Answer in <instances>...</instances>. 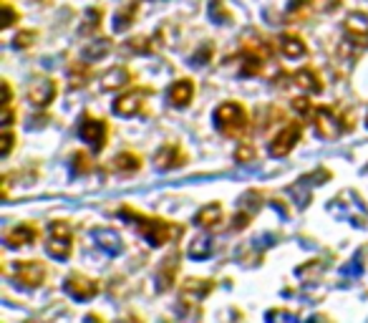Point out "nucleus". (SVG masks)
<instances>
[{"label":"nucleus","mask_w":368,"mask_h":323,"mask_svg":"<svg viewBox=\"0 0 368 323\" xmlns=\"http://www.w3.org/2000/svg\"><path fill=\"white\" fill-rule=\"evenodd\" d=\"M152 96V88L144 86V88H132V91H126V94H121L114 101V114L116 117H136L141 109H144V104H147V99Z\"/></svg>","instance_id":"nucleus-9"},{"label":"nucleus","mask_w":368,"mask_h":323,"mask_svg":"<svg viewBox=\"0 0 368 323\" xmlns=\"http://www.w3.org/2000/svg\"><path fill=\"white\" fill-rule=\"evenodd\" d=\"M89 63L86 61H81V63H76V66H71V71H68V81H71V86L79 88V86H86V81H89Z\"/></svg>","instance_id":"nucleus-29"},{"label":"nucleus","mask_w":368,"mask_h":323,"mask_svg":"<svg viewBox=\"0 0 368 323\" xmlns=\"http://www.w3.org/2000/svg\"><path fill=\"white\" fill-rule=\"evenodd\" d=\"M119 217L124 222H129L152 248H162L172 237L184 235V228H179L174 222L164 220V217H154V215H147V213H136L132 207H121V210H119Z\"/></svg>","instance_id":"nucleus-1"},{"label":"nucleus","mask_w":368,"mask_h":323,"mask_svg":"<svg viewBox=\"0 0 368 323\" xmlns=\"http://www.w3.org/2000/svg\"><path fill=\"white\" fill-rule=\"evenodd\" d=\"M136 13H139V3H136V0L129 3L126 8H121L116 13V18H114V30H116V33H124V30L132 28L134 21H136Z\"/></svg>","instance_id":"nucleus-26"},{"label":"nucleus","mask_w":368,"mask_h":323,"mask_svg":"<svg viewBox=\"0 0 368 323\" xmlns=\"http://www.w3.org/2000/svg\"><path fill=\"white\" fill-rule=\"evenodd\" d=\"M222 220H225V210H222L220 202H209V205H205L194 215V225L205 230H214Z\"/></svg>","instance_id":"nucleus-20"},{"label":"nucleus","mask_w":368,"mask_h":323,"mask_svg":"<svg viewBox=\"0 0 368 323\" xmlns=\"http://www.w3.org/2000/svg\"><path fill=\"white\" fill-rule=\"evenodd\" d=\"M343 33H346V38L351 43L368 48V15L361 13V10L348 13L346 21H343Z\"/></svg>","instance_id":"nucleus-12"},{"label":"nucleus","mask_w":368,"mask_h":323,"mask_svg":"<svg viewBox=\"0 0 368 323\" xmlns=\"http://www.w3.org/2000/svg\"><path fill=\"white\" fill-rule=\"evenodd\" d=\"M293 84L303 88V94H323V81L313 68H300L293 74Z\"/></svg>","instance_id":"nucleus-22"},{"label":"nucleus","mask_w":368,"mask_h":323,"mask_svg":"<svg viewBox=\"0 0 368 323\" xmlns=\"http://www.w3.org/2000/svg\"><path fill=\"white\" fill-rule=\"evenodd\" d=\"M8 275L18 283V286L23 288H38L45 283V275H48V271H45L43 263H38V260H15L10 268H8Z\"/></svg>","instance_id":"nucleus-6"},{"label":"nucleus","mask_w":368,"mask_h":323,"mask_svg":"<svg viewBox=\"0 0 368 323\" xmlns=\"http://www.w3.org/2000/svg\"><path fill=\"white\" fill-rule=\"evenodd\" d=\"M63 291H66L74 301H91V298H96L99 295V291H101V286H99V280L94 278H86V275H79V273H74V275H68L66 283H63Z\"/></svg>","instance_id":"nucleus-10"},{"label":"nucleus","mask_w":368,"mask_h":323,"mask_svg":"<svg viewBox=\"0 0 368 323\" xmlns=\"http://www.w3.org/2000/svg\"><path fill=\"white\" fill-rule=\"evenodd\" d=\"M94 240L96 245L106 253V255L111 257H116L124 253V240H121V235H119L116 230H111V228H96L94 230Z\"/></svg>","instance_id":"nucleus-17"},{"label":"nucleus","mask_w":368,"mask_h":323,"mask_svg":"<svg viewBox=\"0 0 368 323\" xmlns=\"http://www.w3.org/2000/svg\"><path fill=\"white\" fill-rule=\"evenodd\" d=\"M101 21H103L101 8H89L86 15H83V23H81V28H79V33H81V36H91V33H96V30L101 28Z\"/></svg>","instance_id":"nucleus-27"},{"label":"nucleus","mask_w":368,"mask_h":323,"mask_svg":"<svg viewBox=\"0 0 368 323\" xmlns=\"http://www.w3.org/2000/svg\"><path fill=\"white\" fill-rule=\"evenodd\" d=\"M209 18L214 23H232V13L227 10L225 0H209Z\"/></svg>","instance_id":"nucleus-30"},{"label":"nucleus","mask_w":368,"mask_h":323,"mask_svg":"<svg viewBox=\"0 0 368 323\" xmlns=\"http://www.w3.org/2000/svg\"><path fill=\"white\" fill-rule=\"evenodd\" d=\"M132 84V71L126 66H114L101 76V91H119Z\"/></svg>","instance_id":"nucleus-21"},{"label":"nucleus","mask_w":368,"mask_h":323,"mask_svg":"<svg viewBox=\"0 0 368 323\" xmlns=\"http://www.w3.org/2000/svg\"><path fill=\"white\" fill-rule=\"evenodd\" d=\"M313 126H316V134L320 139L336 141L340 139L343 134L351 132V121H348V114H343L336 106H320L313 114Z\"/></svg>","instance_id":"nucleus-3"},{"label":"nucleus","mask_w":368,"mask_h":323,"mask_svg":"<svg viewBox=\"0 0 368 323\" xmlns=\"http://www.w3.org/2000/svg\"><path fill=\"white\" fill-rule=\"evenodd\" d=\"M71 248H74V235L68 222L53 220L48 225V242H45V253L53 260H68L71 257Z\"/></svg>","instance_id":"nucleus-4"},{"label":"nucleus","mask_w":368,"mask_h":323,"mask_svg":"<svg viewBox=\"0 0 368 323\" xmlns=\"http://www.w3.org/2000/svg\"><path fill=\"white\" fill-rule=\"evenodd\" d=\"M3 149H0V157H10V152H13V144H15V134L10 132V129H6L3 132Z\"/></svg>","instance_id":"nucleus-38"},{"label":"nucleus","mask_w":368,"mask_h":323,"mask_svg":"<svg viewBox=\"0 0 368 323\" xmlns=\"http://www.w3.org/2000/svg\"><path fill=\"white\" fill-rule=\"evenodd\" d=\"M56 94H59V84L53 79H48V76H43V79H36L30 81L28 88H25V96H28V101L33 104V106H48V104L56 99Z\"/></svg>","instance_id":"nucleus-11"},{"label":"nucleus","mask_w":368,"mask_h":323,"mask_svg":"<svg viewBox=\"0 0 368 323\" xmlns=\"http://www.w3.org/2000/svg\"><path fill=\"white\" fill-rule=\"evenodd\" d=\"M194 99V81L192 79H179L174 81L167 91V101L174 106V109H187Z\"/></svg>","instance_id":"nucleus-16"},{"label":"nucleus","mask_w":368,"mask_h":323,"mask_svg":"<svg viewBox=\"0 0 368 323\" xmlns=\"http://www.w3.org/2000/svg\"><path fill=\"white\" fill-rule=\"evenodd\" d=\"M0 6H3V28H10L15 21H21V13L10 6V0H3Z\"/></svg>","instance_id":"nucleus-35"},{"label":"nucleus","mask_w":368,"mask_h":323,"mask_svg":"<svg viewBox=\"0 0 368 323\" xmlns=\"http://www.w3.org/2000/svg\"><path fill=\"white\" fill-rule=\"evenodd\" d=\"M177 257H179L177 253L167 255V260H164L162 268H159V273H156V291H159V293L172 291V286L177 283V271H179Z\"/></svg>","instance_id":"nucleus-18"},{"label":"nucleus","mask_w":368,"mask_h":323,"mask_svg":"<svg viewBox=\"0 0 368 323\" xmlns=\"http://www.w3.org/2000/svg\"><path fill=\"white\" fill-rule=\"evenodd\" d=\"M109 51H111L109 38H94V41H89V43L83 46L81 61H86V63H94V61H101Z\"/></svg>","instance_id":"nucleus-24"},{"label":"nucleus","mask_w":368,"mask_h":323,"mask_svg":"<svg viewBox=\"0 0 368 323\" xmlns=\"http://www.w3.org/2000/svg\"><path fill=\"white\" fill-rule=\"evenodd\" d=\"M300 137H303V119H295V121L285 124L275 134L273 141L267 144V152H270V157H275V159L287 157L295 149V144L300 141Z\"/></svg>","instance_id":"nucleus-7"},{"label":"nucleus","mask_w":368,"mask_h":323,"mask_svg":"<svg viewBox=\"0 0 368 323\" xmlns=\"http://www.w3.org/2000/svg\"><path fill=\"white\" fill-rule=\"evenodd\" d=\"M214 291V280L205 278H187L182 283V291H179V303H187V306H197L207 298V295Z\"/></svg>","instance_id":"nucleus-13"},{"label":"nucleus","mask_w":368,"mask_h":323,"mask_svg":"<svg viewBox=\"0 0 368 323\" xmlns=\"http://www.w3.org/2000/svg\"><path fill=\"white\" fill-rule=\"evenodd\" d=\"M273 318H287V321H295V313H287V311H270L267 313V321H273Z\"/></svg>","instance_id":"nucleus-41"},{"label":"nucleus","mask_w":368,"mask_h":323,"mask_svg":"<svg viewBox=\"0 0 368 323\" xmlns=\"http://www.w3.org/2000/svg\"><path fill=\"white\" fill-rule=\"evenodd\" d=\"M278 46L285 59H303V56H308V43L298 33H283L278 38Z\"/></svg>","instance_id":"nucleus-19"},{"label":"nucleus","mask_w":368,"mask_h":323,"mask_svg":"<svg viewBox=\"0 0 368 323\" xmlns=\"http://www.w3.org/2000/svg\"><path fill=\"white\" fill-rule=\"evenodd\" d=\"M313 6H316L318 10H323V13H333V10L340 8V0H313Z\"/></svg>","instance_id":"nucleus-39"},{"label":"nucleus","mask_w":368,"mask_h":323,"mask_svg":"<svg viewBox=\"0 0 368 323\" xmlns=\"http://www.w3.org/2000/svg\"><path fill=\"white\" fill-rule=\"evenodd\" d=\"M6 106H13V88H10L8 81H3V109Z\"/></svg>","instance_id":"nucleus-40"},{"label":"nucleus","mask_w":368,"mask_h":323,"mask_svg":"<svg viewBox=\"0 0 368 323\" xmlns=\"http://www.w3.org/2000/svg\"><path fill=\"white\" fill-rule=\"evenodd\" d=\"M313 10H316L313 0H290V3H287V8H285V23L308 21Z\"/></svg>","instance_id":"nucleus-23"},{"label":"nucleus","mask_w":368,"mask_h":323,"mask_svg":"<svg viewBox=\"0 0 368 323\" xmlns=\"http://www.w3.org/2000/svg\"><path fill=\"white\" fill-rule=\"evenodd\" d=\"M212 53H214V46L212 43H205V48H199V51L192 56V63H194V66H205V63H209Z\"/></svg>","instance_id":"nucleus-36"},{"label":"nucleus","mask_w":368,"mask_h":323,"mask_svg":"<svg viewBox=\"0 0 368 323\" xmlns=\"http://www.w3.org/2000/svg\"><path fill=\"white\" fill-rule=\"evenodd\" d=\"M126 48L134 53H152V41H149L147 36H136V38H129L126 41Z\"/></svg>","instance_id":"nucleus-33"},{"label":"nucleus","mask_w":368,"mask_h":323,"mask_svg":"<svg viewBox=\"0 0 368 323\" xmlns=\"http://www.w3.org/2000/svg\"><path fill=\"white\" fill-rule=\"evenodd\" d=\"M154 164L159 172H170V169H179L187 164V152L182 149V144L177 141H170V144H164L159 152L154 155Z\"/></svg>","instance_id":"nucleus-14"},{"label":"nucleus","mask_w":368,"mask_h":323,"mask_svg":"<svg viewBox=\"0 0 368 323\" xmlns=\"http://www.w3.org/2000/svg\"><path fill=\"white\" fill-rule=\"evenodd\" d=\"M79 134H81V139L91 147V152H103L106 141H109V124L99 117L83 114L81 124H79Z\"/></svg>","instance_id":"nucleus-8"},{"label":"nucleus","mask_w":368,"mask_h":323,"mask_svg":"<svg viewBox=\"0 0 368 323\" xmlns=\"http://www.w3.org/2000/svg\"><path fill=\"white\" fill-rule=\"evenodd\" d=\"M270 43H267L265 38L263 41H247L243 48V66H240V74L245 79H250V76H258L263 74V68H265V61L270 59Z\"/></svg>","instance_id":"nucleus-5"},{"label":"nucleus","mask_w":368,"mask_h":323,"mask_svg":"<svg viewBox=\"0 0 368 323\" xmlns=\"http://www.w3.org/2000/svg\"><path fill=\"white\" fill-rule=\"evenodd\" d=\"M111 167L121 172V175H134V172H139L141 169V157L134 155V152H121L111 159Z\"/></svg>","instance_id":"nucleus-25"},{"label":"nucleus","mask_w":368,"mask_h":323,"mask_svg":"<svg viewBox=\"0 0 368 323\" xmlns=\"http://www.w3.org/2000/svg\"><path fill=\"white\" fill-rule=\"evenodd\" d=\"M212 253H214V242L209 240V237H197V240L190 245V250H187V255H190L192 260H207Z\"/></svg>","instance_id":"nucleus-28"},{"label":"nucleus","mask_w":368,"mask_h":323,"mask_svg":"<svg viewBox=\"0 0 368 323\" xmlns=\"http://www.w3.org/2000/svg\"><path fill=\"white\" fill-rule=\"evenodd\" d=\"M214 126L229 139H243L250 129V114L240 101H222L214 109Z\"/></svg>","instance_id":"nucleus-2"},{"label":"nucleus","mask_w":368,"mask_h":323,"mask_svg":"<svg viewBox=\"0 0 368 323\" xmlns=\"http://www.w3.org/2000/svg\"><path fill=\"white\" fill-rule=\"evenodd\" d=\"M366 126H368V117H366Z\"/></svg>","instance_id":"nucleus-42"},{"label":"nucleus","mask_w":368,"mask_h":323,"mask_svg":"<svg viewBox=\"0 0 368 323\" xmlns=\"http://www.w3.org/2000/svg\"><path fill=\"white\" fill-rule=\"evenodd\" d=\"M36 38H38V30H21L13 38V48H30V46L36 43Z\"/></svg>","instance_id":"nucleus-34"},{"label":"nucleus","mask_w":368,"mask_h":323,"mask_svg":"<svg viewBox=\"0 0 368 323\" xmlns=\"http://www.w3.org/2000/svg\"><path fill=\"white\" fill-rule=\"evenodd\" d=\"M290 106H293V111L298 114L300 119H313V114H316V109H313V104H310L308 96H295L293 101H290Z\"/></svg>","instance_id":"nucleus-32"},{"label":"nucleus","mask_w":368,"mask_h":323,"mask_svg":"<svg viewBox=\"0 0 368 323\" xmlns=\"http://www.w3.org/2000/svg\"><path fill=\"white\" fill-rule=\"evenodd\" d=\"M252 159H255V149H252L247 141H243V144L235 149V162L243 164V162H252Z\"/></svg>","instance_id":"nucleus-37"},{"label":"nucleus","mask_w":368,"mask_h":323,"mask_svg":"<svg viewBox=\"0 0 368 323\" xmlns=\"http://www.w3.org/2000/svg\"><path fill=\"white\" fill-rule=\"evenodd\" d=\"M71 169H74L76 175H89L91 169H94V164H91L86 152H74L71 155Z\"/></svg>","instance_id":"nucleus-31"},{"label":"nucleus","mask_w":368,"mask_h":323,"mask_svg":"<svg viewBox=\"0 0 368 323\" xmlns=\"http://www.w3.org/2000/svg\"><path fill=\"white\" fill-rule=\"evenodd\" d=\"M41 237V230L36 225H30V222H21V225H15L6 233V248L8 250H15V248H25V245H33V242Z\"/></svg>","instance_id":"nucleus-15"}]
</instances>
